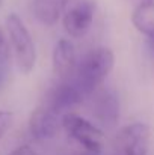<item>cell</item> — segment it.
Returning a JSON list of instances; mask_svg holds the SVG:
<instances>
[{
	"instance_id": "1",
	"label": "cell",
	"mask_w": 154,
	"mask_h": 155,
	"mask_svg": "<svg viewBox=\"0 0 154 155\" xmlns=\"http://www.w3.org/2000/svg\"><path fill=\"white\" fill-rule=\"evenodd\" d=\"M115 65V54L107 47H97L88 51L77 65L73 81L85 97L92 95L100 89Z\"/></svg>"
},
{
	"instance_id": "2",
	"label": "cell",
	"mask_w": 154,
	"mask_h": 155,
	"mask_svg": "<svg viewBox=\"0 0 154 155\" xmlns=\"http://www.w3.org/2000/svg\"><path fill=\"white\" fill-rule=\"evenodd\" d=\"M6 30L20 72L30 74L36 62V50L30 32L24 26L23 20L14 12L6 17Z\"/></svg>"
},
{
	"instance_id": "3",
	"label": "cell",
	"mask_w": 154,
	"mask_h": 155,
	"mask_svg": "<svg viewBox=\"0 0 154 155\" xmlns=\"http://www.w3.org/2000/svg\"><path fill=\"white\" fill-rule=\"evenodd\" d=\"M62 127L67 134L74 139L80 146H83L91 154H100L104 146V134L91 120L73 111L62 116Z\"/></svg>"
},
{
	"instance_id": "4",
	"label": "cell",
	"mask_w": 154,
	"mask_h": 155,
	"mask_svg": "<svg viewBox=\"0 0 154 155\" xmlns=\"http://www.w3.org/2000/svg\"><path fill=\"white\" fill-rule=\"evenodd\" d=\"M150 127L133 122L122 127L115 137L116 155H147L150 149Z\"/></svg>"
},
{
	"instance_id": "5",
	"label": "cell",
	"mask_w": 154,
	"mask_h": 155,
	"mask_svg": "<svg viewBox=\"0 0 154 155\" xmlns=\"http://www.w3.org/2000/svg\"><path fill=\"white\" fill-rule=\"evenodd\" d=\"M95 3L92 0H74L63 14V29L71 38H82L92 26Z\"/></svg>"
},
{
	"instance_id": "6",
	"label": "cell",
	"mask_w": 154,
	"mask_h": 155,
	"mask_svg": "<svg viewBox=\"0 0 154 155\" xmlns=\"http://www.w3.org/2000/svg\"><path fill=\"white\" fill-rule=\"evenodd\" d=\"M83 98H85L83 92L77 87V84L73 80L60 81L59 84H56L49 91L44 105H47L57 114L63 116L65 113H70L71 108L82 104Z\"/></svg>"
},
{
	"instance_id": "7",
	"label": "cell",
	"mask_w": 154,
	"mask_h": 155,
	"mask_svg": "<svg viewBox=\"0 0 154 155\" xmlns=\"http://www.w3.org/2000/svg\"><path fill=\"white\" fill-rule=\"evenodd\" d=\"M77 53L74 44L62 38L56 42L53 50V72L60 81H71L77 71Z\"/></svg>"
},
{
	"instance_id": "8",
	"label": "cell",
	"mask_w": 154,
	"mask_h": 155,
	"mask_svg": "<svg viewBox=\"0 0 154 155\" xmlns=\"http://www.w3.org/2000/svg\"><path fill=\"white\" fill-rule=\"evenodd\" d=\"M62 125V116L53 111L47 105H41L35 108L29 119V131L36 140H49L53 139L59 127Z\"/></svg>"
},
{
	"instance_id": "9",
	"label": "cell",
	"mask_w": 154,
	"mask_h": 155,
	"mask_svg": "<svg viewBox=\"0 0 154 155\" xmlns=\"http://www.w3.org/2000/svg\"><path fill=\"white\" fill-rule=\"evenodd\" d=\"M91 108L94 117L104 127H115L119 119V103L109 89H98L92 94Z\"/></svg>"
},
{
	"instance_id": "10",
	"label": "cell",
	"mask_w": 154,
	"mask_h": 155,
	"mask_svg": "<svg viewBox=\"0 0 154 155\" xmlns=\"http://www.w3.org/2000/svg\"><path fill=\"white\" fill-rule=\"evenodd\" d=\"M67 0H33L32 9L36 20L46 26H53L60 18Z\"/></svg>"
},
{
	"instance_id": "11",
	"label": "cell",
	"mask_w": 154,
	"mask_h": 155,
	"mask_svg": "<svg viewBox=\"0 0 154 155\" xmlns=\"http://www.w3.org/2000/svg\"><path fill=\"white\" fill-rule=\"evenodd\" d=\"M132 23L135 29L147 36L154 32V2L153 0H142L133 9Z\"/></svg>"
},
{
	"instance_id": "12",
	"label": "cell",
	"mask_w": 154,
	"mask_h": 155,
	"mask_svg": "<svg viewBox=\"0 0 154 155\" xmlns=\"http://www.w3.org/2000/svg\"><path fill=\"white\" fill-rule=\"evenodd\" d=\"M12 119L14 114L8 110H0V139L6 134V131L11 128L12 125Z\"/></svg>"
},
{
	"instance_id": "13",
	"label": "cell",
	"mask_w": 154,
	"mask_h": 155,
	"mask_svg": "<svg viewBox=\"0 0 154 155\" xmlns=\"http://www.w3.org/2000/svg\"><path fill=\"white\" fill-rule=\"evenodd\" d=\"M8 60H9V45L3 32L0 30V65H6Z\"/></svg>"
},
{
	"instance_id": "14",
	"label": "cell",
	"mask_w": 154,
	"mask_h": 155,
	"mask_svg": "<svg viewBox=\"0 0 154 155\" xmlns=\"http://www.w3.org/2000/svg\"><path fill=\"white\" fill-rule=\"evenodd\" d=\"M9 155H38L33 148H30L29 145H21L18 148H15L14 151H11Z\"/></svg>"
},
{
	"instance_id": "15",
	"label": "cell",
	"mask_w": 154,
	"mask_h": 155,
	"mask_svg": "<svg viewBox=\"0 0 154 155\" xmlns=\"http://www.w3.org/2000/svg\"><path fill=\"white\" fill-rule=\"evenodd\" d=\"M6 80V65H0V87Z\"/></svg>"
},
{
	"instance_id": "16",
	"label": "cell",
	"mask_w": 154,
	"mask_h": 155,
	"mask_svg": "<svg viewBox=\"0 0 154 155\" xmlns=\"http://www.w3.org/2000/svg\"><path fill=\"white\" fill-rule=\"evenodd\" d=\"M148 38H150V45H151V50L154 51V32L150 35V36H148Z\"/></svg>"
},
{
	"instance_id": "17",
	"label": "cell",
	"mask_w": 154,
	"mask_h": 155,
	"mask_svg": "<svg viewBox=\"0 0 154 155\" xmlns=\"http://www.w3.org/2000/svg\"><path fill=\"white\" fill-rule=\"evenodd\" d=\"M2 5H3V0H0V6H2Z\"/></svg>"
},
{
	"instance_id": "18",
	"label": "cell",
	"mask_w": 154,
	"mask_h": 155,
	"mask_svg": "<svg viewBox=\"0 0 154 155\" xmlns=\"http://www.w3.org/2000/svg\"><path fill=\"white\" fill-rule=\"evenodd\" d=\"M91 155H98V154H91Z\"/></svg>"
},
{
	"instance_id": "19",
	"label": "cell",
	"mask_w": 154,
	"mask_h": 155,
	"mask_svg": "<svg viewBox=\"0 0 154 155\" xmlns=\"http://www.w3.org/2000/svg\"><path fill=\"white\" fill-rule=\"evenodd\" d=\"M141 2H142V0H141ZM153 2H154V0H153Z\"/></svg>"
}]
</instances>
